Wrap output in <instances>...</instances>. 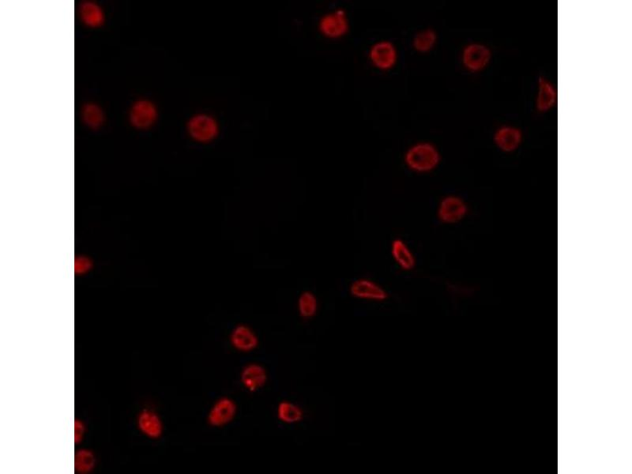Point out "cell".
I'll list each match as a JSON object with an SVG mask.
<instances>
[{"mask_svg":"<svg viewBox=\"0 0 632 474\" xmlns=\"http://www.w3.org/2000/svg\"><path fill=\"white\" fill-rule=\"evenodd\" d=\"M406 167L415 173H430L441 162L438 148L430 142H419L410 146L404 156Z\"/></svg>","mask_w":632,"mask_h":474,"instance_id":"obj_1","label":"cell"},{"mask_svg":"<svg viewBox=\"0 0 632 474\" xmlns=\"http://www.w3.org/2000/svg\"><path fill=\"white\" fill-rule=\"evenodd\" d=\"M186 131L195 142L207 144L217 139L220 133V125L213 115L200 113L189 119L186 124Z\"/></svg>","mask_w":632,"mask_h":474,"instance_id":"obj_2","label":"cell"},{"mask_svg":"<svg viewBox=\"0 0 632 474\" xmlns=\"http://www.w3.org/2000/svg\"><path fill=\"white\" fill-rule=\"evenodd\" d=\"M318 28L320 34L328 39H340L349 30L347 12L343 8H338L323 15L318 21Z\"/></svg>","mask_w":632,"mask_h":474,"instance_id":"obj_3","label":"cell"},{"mask_svg":"<svg viewBox=\"0 0 632 474\" xmlns=\"http://www.w3.org/2000/svg\"><path fill=\"white\" fill-rule=\"evenodd\" d=\"M238 413L236 401L228 396H222L213 402L209 409L207 422L212 428H223L232 423Z\"/></svg>","mask_w":632,"mask_h":474,"instance_id":"obj_4","label":"cell"},{"mask_svg":"<svg viewBox=\"0 0 632 474\" xmlns=\"http://www.w3.org/2000/svg\"><path fill=\"white\" fill-rule=\"evenodd\" d=\"M368 59L374 68L383 71L390 70L398 63V49L392 41H379L370 47Z\"/></svg>","mask_w":632,"mask_h":474,"instance_id":"obj_5","label":"cell"},{"mask_svg":"<svg viewBox=\"0 0 632 474\" xmlns=\"http://www.w3.org/2000/svg\"><path fill=\"white\" fill-rule=\"evenodd\" d=\"M461 63L470 73H480L486 69L491 61L492 53L487 46L479 43H471L464 47L461 52Z\"/></svg>","mask_w":632,"mask_h":474,"instance_id":"obj_6","label":"cell"},{"mask_svg":"<svg viewBox=\"0 0 632 474\" xmlns=\"http://www.w3.org/2000/svg\"><path fill=\"white\" fill-rule=\"evenodd\" d=\"M240 381L243 388L249 392H257L265 388L268 382L267 368L260 363H247L241 369Z\"/></svg>","mask_w":632,"mask_h":474,"instance_id":"obj_7","label":"cell"},{"mask_svg":"<svg viewBox=\"0 0 632 474\" xmlns=\"http://www.w3.org/2000/svg\"><path fill=\"white\" fill-rule=\"evenodd\" d=\"M229 343L236 350L240 352H251L259 346L260 339L255 330L249 325L240 323L231 330Z\"/></svg>","mask_w":632,"mask_h":474,"instance_id":"obj_8","label":"cell"},{"mask_svg":"<svg viewBox=\"0 0 632 474\" xmlns=\"http://www.w3.org/2000/svg\"><path fill=\"white\" fill-rule=\"evenodd\" d=\"M467 206L461 198L454 196L444 197L438 207L437 215L439 220L446 224L460 222L467 214Z\"/></svg>","mask_w":632,"mask_h":474,"instance_id":"obj_9","label":"cell"},{"mask_svg":"<svg viewBox=\"0 0 632 474\" xmlns=\"http://www.w3.org/2000/svg\"><path fill=\"white\" fill-rule=\"evenodd\" d=\"M350 294L355 298L375 302L385 301L388 293L381 285L366 278L354 281L349 287Z\"/></svg>","mask_w":632,"mask_h":474,"instance_id":"obj_10","label":"cell"},{"mask_svg":"<svg viewBox=\"0 0 632 474\" xmlns=\"http://www.w3.org/2000/svg\"><path fill=\"white\" fill-rule=\"evenodd\" d=\"M523 142V133L521 130L512 126H504L499 128L494 135L495 144L504 152H513L520 146Z\"/></svg>","mask_w":632,"mask_h":474,"instance_id":"obj_11","label":"cell"},{"mask_svg":"<svg viewBox=\"0 0 632 474\" xmlns=\"http://www.w3.org/2000/svg\"><path fill=\"white\" fill-rule=\"evenodd\" d=\"M157 117V109L150 102L141 101L137 102L131 109V123L138 129L149 128V126L155 124Z\"/></svg>","mask_w":632,"mask_h":474,"instance_id":"obj_12","label":"cell"},{"mask_svg":"<svg viewBox=\"0 0 632 474\" xmlns=\"http://www.w3.org/2000/svg\"><path fill=\"white\" fill-rule=\"evenodd\" d=\"M138 427L147 437L157 439L162 437L164 426L160 416L151 410H142L138 417Z\"/></svg>","mask_w":632,"mask_h":474,"instance_id":"obj_13","label":"cell"},{"mask_svg":"<svg viewBox=\"0 0 632 474\" xmlns=\"http://www.w3.org/2000/svg\"><path fill=\"white\" fill-rule=\"evenodd\" d=\"M557 101V92L551 82L544 77L538 80V90L536 97V108L541 113L552 109Z\"/></svg>","mask_w":632,"mask_h":474,"instance_id":"obj_14","label":"cell"},{"mask_svg":"<svg viewBox=\"0 0 632 474\" xmlns=\"http://www.w3.org/2000/svg\"><path fill=\"white\" fill-rule=\"evenodd\" d=\"M276 415L279 421L285 424H296L303 421L305 411L296 402L284 400L278 404Z\"/></svg>","mask_w":632,"mask_h":474,"instance_id":"obj_15","label":"cell"},{"mask_svg":"<svg viewBox=\"0 0 632 474\" xmlns=\"http://www.w3.org/2000/svg\"><path fill=\"white\" fill-rule=\"evenodd\" d=\"M392 254L394 261L405 271H411L414 268L416 258L403 240L395 239L392 242Z\"/></svg>","mask_w":632,"mask_h":474,"instance_id":"obj_16","label":"cell"},{"mask_svg":"<svg viewBox=\"0 0 632 474\" xmlns=\"http://www.w3.org/2000/svg\"><path fill=\"white\" fill-rule=\"evenodd\" d=\"M438 35L435 30L425 28L416 32L412 40V47L417 53H430L437 46Z\"/></svg>","mask_w":632,"mask_h":474,"instance_id":"obj_17","label":"cell"},{"mask_svg":"<svg viewBox=\"0 0 632 474\" xmlns=\"http://www.w3.org/2000/svg\"><path fill=\"white\" fill-rule=\"evenodd\" d=\"M298 311L299 316L306 321L314 318L318 311L317 296L311 291H304L298 297Z\"/></svg>","mask_w":632,"mask_h":474,"instance_id":"obj_18","label":"cell"},{"mask_svg":"<svg viewBox=\"0 0 632 474\" xmlns=\"http://www.w3.org/2000/svg\"><path fill=\"white\" fill-rule=\"evenodd\" d=\"M82 19L84 23L92 27H97L102 24L104 15L100 8L93 3H84L80 8Z\"/></svg>","mask_w":632,"mask_h":474,"instance_id":"obj_19","label":"cell"},{"mask_svg":"<svg viewBox=\"0 0 632 474\" xmlns=\"http://www.w3.org/2000/svg\"><path fill=\"white\" fill-rule=\"evenodd\" d=\"M96 465V457L90 450L79 449L75 456V468L79 473L93 471Z\"/></svg>","mask_w":632,"mask_h":474,"instance_id":"obj_20","label":"cell"},{"mask_svg":"<svg viewBox=\"0 0 632 474\" xmlns=\"http://www.w3.org/2000/svg\"><path fill=\"white\" fill-rule=\"evenodd\" d=\"M82 119L90 128L97 129L103 123V113L95 104H87L82 110Z\"/></svg>","mask_w":632,"mask_h":474,"instance_id":"obj_21","label":"cell"},{"mask_svg":"<svg viewBox=\"0 0 632 474\" xmlns=\"http://www.w3.org/2000/svg\"><path fill=\"white\" fill-rule=\"evenodd\" d=\"M86 426L84 422L76 419L75 421V443L79 444L84 440Z\"/></svg>","mask_w":632,"mask_h":474,"instance_id":"obj_22","label":"cell"}]
</instances>
